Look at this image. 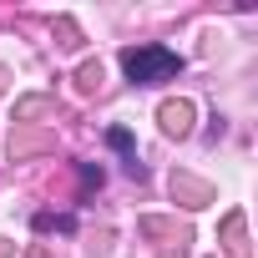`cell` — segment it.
Returning <instances> with one entry per match:
<instances>
[{"instance_id":"obj_2","label":"cell","mask_w":258,"mask_h":258,"mask_svg":"<svg viewBox=\"0 0 258 258\" xmlns=\"http://www.w3.org/2000/svg\"><path fill=\"white\" fill-rule=\"evenodd\" d=\"M162 126H167L172 137H182L187 126H192V106H187V101H167V106H162Z\"/></svg>"},{"instance_id":"obj_1","label":"cell","mask_w":258,"mask_h":258,"mask_svg":"<svg viewBox=\"0 0 258 258\" xmlns=\"http://www.w3.org/2000/svg\"><path fill=\"white\" fill-rule=\"evenodd\" d=\"M121 71L132 81H142V86H157V81H172L182 71V61L172 51H162V46H137V51H121Z\"/></svg>"},{"instance_id":"obj_3","label":"cell","mask_w":258,"mask_h":258,"mask_svg":"<svg viewBox=\"0 0 258 258\" xmlns=\"http://www.w3.org/2000/svg\"><path fill=\"white\" fill-rule=\"evenodd\" d=\"M111 147H116V152H132V137H126L121 126H116V132H111Z\"/></svg>"}]
</instances>
